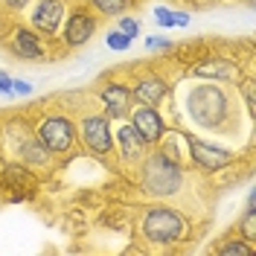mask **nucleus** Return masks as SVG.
<instances>
[{
  "instance_id": "obj_5",
  "label": "nucleus",
  "mask_w": 256,
  "mask_h": 256,
  "mask_svg": "<svg viewBox=\"0 0 256 256\" xmlns=\"http://www.w3.org/2000/svg\"><path fill=\"white\" fill-rule=\"evenodd\" d=\"M76 134H79V143L84 146V152L94 154V158H105V154L114 152L111 120H108L105 114H94V111L84 114V116L79 120Z\"/></svg>"
},
{
  "instance_id": "obj_15",
  "label": "nucleus",
  "mask_w": 256,
  "mask_h": 256,
  "mask_svg": "<svg viewBox=\"0 0 256 256\" xmlns=\"http://www.w3.org/2000/svg\"><path fill=\"white\" fill-rule=\"evenodd\" d=\"M18 158L30 169H50V163H52V154L47 152V146L38 137H24L20 146H18Z\"/></svg>"
},
{
  "instance_id": "obj_9",
  "label": "nucleus",
  "mask_w": 256,
  "mask_h": 256,
  "mask_svg": "<svg viewBox=\"0 0 256 256\" xmlns=\"http://www.w3.org/2000/svg\"><path fill=\"white\" fill-rule=\"evenodd\" d=\"M64 24V0H38L30 12V26L41 38H56Z\"/></svg>"
},
{
  "instance_id": "obj_13",
  "label": "nucleus",
  "mask_w": 256,
  "mask_h": 256,
  "mask_svg": "<svg viewBox=\"0 0 256 256\" xmlns=\"http://www.w3.org/2000/svg\"><path fill=\"white\" fill-rule=\"evenodd\" d=\"M131 96H134L137 105H152V108H158L160 102L169 96V82L163 79V76H158V73H148V76L134 82Z\"/></svg>"
},
{
  "instance_id": "obj_2",
  "label": "nucleus",
  "mask_w": 256,
  "mask_h": 256,
  "mask_svg": "<svg viewBox=\"0 0 256 256\" xmlns=\"http://www.w3.org/2000/svg\"><path fill=\"white\" fill-rule=\"evenodd\" d=\"M143 169H140V186L154 198H169L178 195L184 186V169L180 163L172 158H166L163 152H148L143 160Z\"/></svg>"
},
{
  "instance_id": "obj_20",
  "label": "nucleus",
  "mask_w": 256,
  "mask_h": 256,
  "mask_svg": "<svg viewBox=\"0 0 256 256\" xmlns=\"http://www.w3.org/2000/svg\"><path fill=\"white\" fill-rule=\"evenodd\" d=\"M154 20H158V26H178V12L172 9H166V6H154Z\"/></svg>"
},
{
  "instance_id": "obj_8",
  "label": "nucleus",
  "mask_w": 256,
  "mask_h": 256,
  "mask_svg": "<svg viewBox=\"0 0 256 256\" xmlns=\"http://www.w3.org/2000/svg\"><path fill=\"white\" fill-rule=\"evenodd\" d=\"M62 38H64V44L70 50H79L84 47L90 38L96 35V18L94 12H88V9H73L70 15L64 18V24H62Z\"/></svg>"
},
{
  "instance_id": "obj_4",
  "label": "nucleus",
  "mask_w": 256,
  "mask_h": 256,
  "mask_svg": "<svg viewBox=\"0 0 256 256\" xmlns=\"http://www.w3.org/2000/svg\"><path fill=\"white\" fill-rule=\"evenodd\" d=\"M35 137L47 146V152L52 158H67L79 143L76 122L67 114H44V116H38L35 120Z\"/></svg>"
},
{
  "instance_id": "obj_1",
  "label": "nucleus",
  "mask_w": 256,
  "mask_h": 256,
  "mask_svg": "<svg viewBox=\"0 0 256 256\" xmlns=\"http://www.w3.org/2000/svg\"><path fill=\"white\" fill-rule=\"evenodd\" d=\"M186 114L195 126L201 128H224L230 120V96L218 82L192 84L186 90Z\"/></svg>"
},
{
  "instance_id": "obj_27",
  "label": "nucleus",
  "mask_w": 256,
  "mask_h": 256,
  "mask_svg": "<svg viewBox=\"0 0 256 256\" xmlns=\"http://www.w3.org/2000/svg\"><path fill=\"white\" fill-rule=\"evenodd\" d=\"M178 26H190V15L186 12H178Z\"/></svg>"
},
{
  "instance_id": "obj_6",
  "label": "nucleus",
  "mask_w": 256,
  "mask_h": 256,
  "mask_svg": "<svg viewBox=\"0 0 256 256\" xmlns=\"http://www.w3.org/2000/svg\"><path fill=\"white\" fill-rule=\"evenodd\" d=\"M184 146H186V154H190L192 166L201 169V172H210V175L227 169L236 160V152L233 148H224L218 143H207V140H198V137H190Z\"/></svg>"
},
{
  "instance_id": "obj_12",
  "label": "nucleus",
  "mask_w": 256,
  "mask_h": 256,
  "mask_svg": "<svg viewBox=\"0 0 256 256\" xmlns=\"http://www.w3.org/2000/svg\"><path fill=\"white\" fill-rule=\"evenodd\" d=\"M99 99L105 105V116L108 120H128V114L134 108V96H131V88L122 84V82H111L99 90Z\"/></svg>"
},
{
  "instance_id": "obj_22",
  "label": "nucleus",
  "mask_w": 256,
  "mask_h": 256,
  "mask_svg": "<svg viewBox=\"0 0 256 256\" xmlns=\"http://www.w3.org/2000/svg\"><path fill=\"white\" fill-rule=\"evenodd\" d=\"M146 50L163 52V50H172V41H169L166 35H148V38H146Z\"/></svg>"
},
{
  "instance_id": "obj_18",
  "label": "nucleus",
  "mask_w": 256,
  "mask_h": 256,
  "mask_svg": "<svg viewBox=\"0 0 256 256\" xmlns=\"http://www.w3.org/2000/svg\"><path fill=\"white\" fill-rule=\"evenodd\" d=\"M254 250H256V244H250L248 239H239V236L222 242V244L216 248V254L218 256H250Z\"/></svg>"
},
{
  "instance_id": "obj_21",
  "label": "nucleus",
  "mask_w": 256,
  "mask_h": 256,
  "mask_svg": "<svg viewBox=\"0 0 256 256\" xmlns=\"http://www.w3.org/2000/svg\"><path fill=\"white\" fill-rule=\"evenodd\" d=\"M116 30L122 32V35H128L131 41L140 35V24L134 20V18H126V15H120V24H116Z\"/></svg>"
},
{
  "instance_id": "obj_17",
  "label": "nucleus",
  "mask_w": 256,
  "mask_h": 256,
  "mask_svg": "<svg viewBox=\"0 0 256 256\" xmlns=\"http://www.w3.org/2000/svg\"><path fill=\"white\" fill-rule=\"evenodd\" d=\"M88 3L99 18H120L131 6V0H88Z\"/></svg>"
},
{
  "instance_id": "obj_11",
  "label": "nucleus",
  "mask_w": 256,
  "mask_h": 256,
  "mask_svg": "<svg viewBox=\"0 0 256 256\" xmlns=\"http://www.w3.org/2000/svg\"><path fill=\"white\" fill-rule=\"evenodd\" d=\"M114 148H116V154H120V160H122V163L134 166V163H140V160L148 154V148H152V146H148L143 137H140V131L131 126V122H126V126L116 128Z\"/></svg>"
},
{
  "instance_id": "obj_10",
  "label": "nucleus",
  "mask_w": 256,
  "mask_h": 256,
  "mask_svg": "<svg viewBox=\"0 0 256 256\" xmlns=\"http://www.w3.org/2000/svg\"><path fill=\"white\" fill-rule=\"evenodd\" d=\"M128 120H131V126L140 131V137H143L148 146H158L160 140H163V134H166V120H163L160 111L152 108V105H137V108H131Z\"/></svg>"
},
{
  "instance_id": "obj_23",
  "label": "nucleus",
  "mask_w": 256,
  "mask_h": 256,
  "mask_svg": "<svg viewBox=\"0 0 256 256\" xmlns=\"http://www.w3.org/2000/svg\"><path fill=\"white\" fill-rule=\"evenodd\" d=\"M30 3H32V0H0V6H3L6 12H24Z\"/></svg>"
},
{
  "instance_id": "obj_26",
  "label": "nucleus",
  "mask_w": 256,
  "mask_h": 256,
  "mask_svg": "<svg viewBox=\"0 0 256 256\" xmlns=\"http://www.w3.org/2000/svg\"><path fill=\"white\" fill-rule=\"evenodd\" d=\"M244 102H248V111L254 114V79H244Z\"/></svg>"
},
{
  "instance_id": "obj_24",
  "label": "nucleus",
  "mask_w": 256,
  "mask_h": 256,
  "mask_svg": "<svg viewBox=\"0 0 256 256\" xmlns=\"http://www.w3.org/2000/svg\"><path fill=\"white\" fill-rule=\"evenodd\" d=\"M12 94L30 96V94H32V82H26V79H12Z\"/></svg>"
},
{
  "instance_id": "obj_3",
  "label": "nucleus",
  "mask_w": 256,
  "mask_h": 256,
  "mask_svg": "<svg viewBox=\"0 0 256 256\" xmlns=\"http://www.w3.org/2000/svg\"><path fill=\"white\" fill-rule=\"evenodd\" d=\"M140 230H143L146 242L160 244V248H172V244H178V242H184L190 236V222L175 207H152L146 210Z\"/></svg>"
},
{
  "instance_id": "obj_7",
  "label": "nucleus",
  "mask_w": 256,
  "mask_h": 256,
  "mask_svg": "<svg viewBox=\"0 0 256 256\" xmlns=\"http://www.w3.org/2000/svg\"><path fill=\"white\" fill-rule=\"evenodd\" d=\"M6 47H9V52H12L15 58H20V62H44V58H47V44H44V38L32 30V26H24V24L12 26L9 38H6Z\"/></svg>"
},
{
  "instance_id": "obj_14",
  "label": "nucleus",
  "mask_w": 256,
  "mask_h": 256,
  "mask_svg": "<svg viewBox=\"0 0 256 256\" xmlns=\"http://www.w3.org/2000/svg\"><path fill=\"white\" fill-rule=\"evenodd\" d=\"M192 76L195 79H204V82H239L242 70L236 62H230V58H207V62H201L195 70H192Z\"/></svg>"
},
{
  "instance_id": "obj_16",
  "label": "nucleus",
  "mask_w": 256,
  "mask_h": 256,
  "mask_svg": "<svg viewBox=\"0 0 256 256\" xmlns=\"http://www.w3.org/2000/svg\"><path fill=\"white\" fill-rule=\"evenodd\" d=\"M0 186H6V190H32L35 186V172H32L30 166H24L20 160L3 163V169H0Z\"/></svg>"
},
{
  "instance_id": "obj_19",
  "label": "nucleus",
  "mask_w": 256,
  "mask_h": 256,
  "mask_svg": "<svg viewBox=\"0 0 256 256\" xmlns=\"http://www.w3.org/2000/svg\"><path fill=\"white\" fill-rule=\"evenodd\" d=\"M105 44H108V50H114V52H126V50H131V38L122 35L120 30H111L105 35Z\"/></svg>"
},
{
  "instance_id": "obj_25",
  "label": "nucleus",
  "mask_w": 256,
  "mask_h": 256,
  "mask_svg": "<svg viewBox=\"0 0 256 256\" xmlns=\"http://www.w3.org/2000/svg\"><path fill=\"white\" fill-rule=\"evenodd\" d=\"M0 96H15L12 94V76L0 70Z\"/></svg>"
}]
</instances>
